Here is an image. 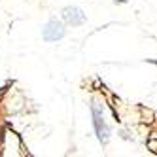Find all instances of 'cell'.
<instances>
[{
    "mask_svg": "<svg viewBox=\"0 0 157 157\" xmlns=\"http://www.w3.org/2000/svg\"><path fill=\"white\" fill-rule=\"evenodd\" d=\"M64 19H66V23H70V25H74V27H78V25H82V23H85V13L82 12V10H78V8H64Z\"/></svg>",
    "mask_w": 157,
    "mask_h": 157,
    "instance_id": "cell-3",
    "label": "cell"
},
{
    "mask_svg": "<svg viewBox=\"0 0 157 157\" xmlns=\"http://www.w3.org/2000/svg\"><path fill=\"white\" fill-rule=\"evenodd\" d=\"M64 36V29L61 23H57V21H49L48 27L44 29V40L46 42H57Z\"/></svg>",
    "mask_w": 157,
    "mask_h": 157,
    "instance_id": "cell-2",
    "label": "cell"
},
{
    "mask_svg": "<svg viewBox=\"0 0 157 157\" xmlns=\"http://www.w3.org/2000/svg\"><path fill=\"white\" fill-rule=\"evenodd\" d=\"M116 2H117V0H116ZM119 2H125V0H119Z\"/></svg>",
    "mask_w": 157,
    "mask_h": 157,
    "instance_id": "cell-4",
    "label": "cell"
},
{
    "mask_svg": "<svg viewBox=\"0 0 157 157\" xmlns=\"http://www.w3.org/2000/svg\"><path fill=\"white\" fill-rule=\"evenodd\" d=\"M93 123H95V129H97V134H98V140L100 142H108L110 129L106 127L104 116H102V112H100L98 104H93Z\"/></svg>",
    "mask_w": 157,
    "mask_h": 157,
    "instance_id": "cell-1",
    "label": "cell"
}]
</instances>
